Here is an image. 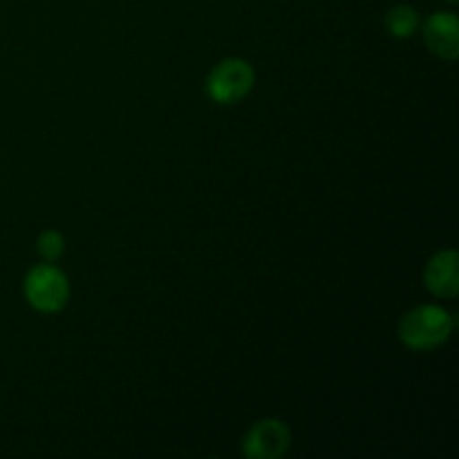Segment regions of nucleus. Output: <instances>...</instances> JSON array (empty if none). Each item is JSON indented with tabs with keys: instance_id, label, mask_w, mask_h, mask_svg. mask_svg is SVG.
<instances>
[{
	"instance_id": "obj_7",
	"label": "nucleus",
	"mask_w": 459,
	"mask_h": 459,
	"mask_svg": "<svg viewBox=\"0 0 459 459\" xmlns=\"http://www.w3.org/2000/svg\"><path fill=\"white\" fill-rule=\"evenodd\" d=\"M421 25V18L415 7L411 4H394L388 13H385V30L393 34L394 39H411L417 34Z\"/></svg>"
},
{
	"instance_id": "obj_1",
	"label": "nucleus",
	"mask_w": 459,
	"mask_h": 459,
	"mask_svg": "<svg viewBox=\"0 0 459 459\" xmlns=\"http://www.w3.org/2000/svg\"><path fill=\"white\" fill-rule=\"evenodd\" d=\"M455 330V318L442 305H420L399 323V341L417 352L442 348Z\"/></svg>"
},
{
	"instance_id": "obj_5",
	"label": "nucleus",
	"mask_w": 459,
	"mask_h": 459,
	"mask_svg": "<svg viewBox=\"0 0 459 459\" xmlns=\"http://www.w3.org/2000/svg\"><path fill=\"white\" fill-rule=\"evenodd\" d=\"M424 40L435 56L455 61L459 56V18L453 12H435L424 22Z\"/></svg>"
},
{
	"instance_id": "obj_2",
	"label": "nucleus",
	"mask_w": 459,
	"mask_h": 459,
	"mask_svg": "<svg viewBox=\"0 0 459 459\" xmlns=\"http://www.w3.org/2000/svg\"><path fill=\"white\" fill-rule=\"evenodd\" d=\"M255 83V72L245 58H224L206 76V94L218 106H233L249 97Z\"/></svg>"
},
{
	"instance_id": "obj_9",
	"label": "nucleus",
	"mask_w": 459,
	"mask_h": 459,
	"mask_svg": "<svg viewBox=\"0 0 459 459\" xmlns=\"http://www.w3.org/2000/svg\"><path fill=\"white\" fill-rule=\"evenodd\" d=\"M448 3H453V4H455V3H457V0H448Z\"/></svg>"
},
{
	"instance_id": "obj_4",
	"label": "nucleus",
	"mask_w": 459,
	"mask_h": 459,
	"mask_svg": "<svg viewBox=\"0 0 459 459\" xmlns=\"http://www.w3.org/2000/svg\"><path fill=\"white\" fill-rule=\"evenodd\" d=\"M291 446V430L285 421L260 420L242 437V455L249 459H281Z\"/></svg>"
},
{
	"instance_id": "obj_6",
	"label": "nucleus",
	"mask_w": 459,
	"mask_h": 459,
	"mask_svg": "<svg viewBox=\"0 0 459 459\" xmlns=\"http://www.w3.org/2000/svg\"><path fill=\"white\" fill-rule=\"evenodd\" d=\"M424 285L437 299H455L459 294V255L455 249L437 251L424 269Z\"/></svg>"
},
{
	"instance_id": "obj_3",
	"label": "nucleus",
	"mask_w": 459,
	"mask_h": 459,
	"mask_svg": "<svg viewBox=\"0 0 459 459\" xmlns=\"http://www.w3.org/2000/svg\"><path fill=\"white\" fill-rule=\"evenodd\" d=\"M25 299L36 312L56 314L70 300V281L52 263L36 264L25 276Z\"/></svg>"
},
{
	"instance_id": "obj_8",
	"label": "nucleus",
	"mask_w": 459,
	"mask_h": 459,
	"mask_svg": "<svg viewBox=\"0 0 459 459\" xmlns=\"http://www.w3.org/2000/svg\"><path fill=\"white\" fill-rule=\"evenodd\" d=\"M36 249H39V255L45 263H56L63 255V251H65V238L61 236V231L48 229L36 240Z\"/></svg>"
}]
</instances>
